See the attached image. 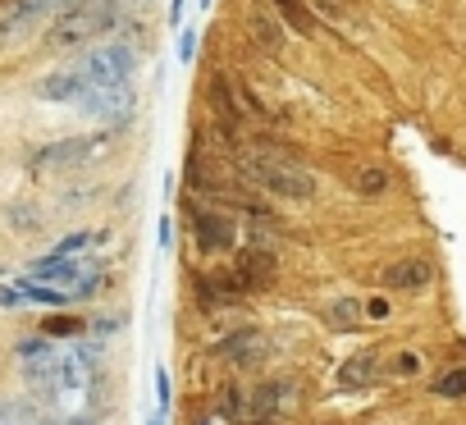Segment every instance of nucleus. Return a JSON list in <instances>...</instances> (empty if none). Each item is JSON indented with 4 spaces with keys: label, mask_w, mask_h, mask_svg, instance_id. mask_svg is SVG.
I'll return each mask as SVG.
<instances>
[{
    "label": "nucleus",
    "mask_w": 466,
    "mask_h": 425,
    "mask_svg": "<svg viewBox=\"0 0 466 425\" xmlns=\"http://www.w3.org/2000/svg\"><path fill=\"white\" fill-rule=\"evenodd\" d=\"M78 78H83V96L87 92H106V87H133L137 74V51L128 42H96L74 60Z\"/></svg>",
    "instance_id": "nucleus-3"
},
{
    "label": "nucleus",
    "mask_w": 466,
    "mask_h": 425,
    "mask_svg": "<svg viewBox=\"0 0 466 425\" xmlns=\"http://www.w3.org/2000/svg\"><path fill=\"white\" fill-rule=\"evenodd\" d=\"M83 329H87V325H83L78 316H46V320H42V334L56 339V343H69V339H78Z\"/></svg>",
    "instance_id": "nucleus-16"
},
{
    "label": "nucleus",
    "mask_w": 466,
    "mask_h": 425,
    "mask_svg": "<svg viewBox=\"0 0 466 425\" xmlns=\"http://www.w3.org/2000/svg\"><path fill=\"white\" fill-rule=\"evenodd\" d=\"M192 243L201 257H224L233 252V243H238V229H233L228 216H219V210H192Z\"/></svg>",
    "instance_id": "nucleus-5"
},
{
    "label": "nucleus",
    "mask_w": 466,
    "mask_h": 425,
    "mask_svg": "<svg viewBox=\"0 0 466 425\" xmlns=\"http://www.w3.org/2000/svg\"><path fill=\"white\" fill-rule=\"evenodd\" d=\"M69 5H78V0H10V10L0 15V46H19V42L37 37Z\"/></svg>",
    "instance_id": "nucleus-4"
},
{
    "label": "nucleus",
    "mask_w": 466,
    "mask_h": 425,
    "mask_svg": "<svg viewBox=\"0 0 466 425\" xmlns=\"http://www.w3.org/2000/svg\"><path fill=\"white\" fill-rule=\"evenodd\" d=\"M219 420H224V416H201L197 425H219Z\"/></svg>",
    "instance_id": "nucleus-26"
},
{
    "label": "nucleus",
    "mask_w": 466,
    "mask_h": 425,
    "mask_svg": "<svg viewBox=\"0 0 466 425\" xmlns=\"http://www.w3.org/2000/svg\"><path fill=\"white\" fill-rule=\"evenodd\" d=\"M416 370H420V357H416V352H398V357H393V375H398V379H411Z\"/></svg>",
    "instance_id": "nucleus-20"
},
{
    "label": "nucleus",
    "mask_w": 466,
    "mask_h": 425,
    "mask_svg": "<svg viewBox=\"0 0 466 425\" xmlns=\"http://www.w3.org/2000/svg\"><path fill=\"white\" fill-rule=\"evenodd\" d=\"M270 10L284 19L289 33H298V37H311L316 33V15L307 10V0H270Z\"/></svg>",
    "instance_id": "nucleus-12"
},
{
    "label": "nucleus",
    "mask_w": 466,
    "mask_h": 425,
    "mask_svg": "<svg viewBox=\"0 0 466 425\" xmlns=\"http://www.w3.org/2000/svg\"><path fill=\"white\" fill-rule=\"evenodd\" d=\"M243 174L266 187L270 197H284V201H311L316 197V174L302 169L293 156H279V151H243Z\"/></svg>",
    "instance_id": "nucleus-1"
},
{
    "label": "nucleus",
    "mask_w": 466,
    "mask_h": 425,
    "mask_svg": "<svg viewBox=\"0 0 466 425\" xmlns=\"http://www.w3.org/2000/svg\"><path fill=\"white\" fill-rule=\"evenodd\" d=\"M375 379V352H361V357H348L343 370H339V384L357 389V384H370Z\"/></svg>",
    "instance_id": "nucleus-15"
},
{
    "label": "nucleus",
    "mask_w": 466,
    "mask_h": 425,
    "mask_svg": "<svg viewBox=\"0 0 466 425\" xmlns=\"http://www.w3.org/2000/svg\"><path fill=\"white\" fill-rule=\"evenodd\" d=\"M233 279L243 284V293H261L275 279V257L270 252H243L238 266H233Z\"/></svg>",
    "instance_id": "nucleus-11"
},
{
    "label": "nucleus",
    "mask_w": 466,
    "mask_h": 425,
    "mask_svg": "<svg viewBox=\"0 0 466 425\" xmlns=\"http://www.w3.org/2000/svg\"><path fill=\"white\" fill-rule=\"evenodd\" d=\"M101 147V137H65V142H51L33 156V169H74L83 160H92Z\"/></svg>",
    "instance_id": "nucleus-8"
},
{
    "label": "nucleus",
    "mask_w": 466,
    "mask_h": 425,
    "mask_svg": "<svg viewBox=\"0 0 466 425\" xmlns=\"http://www.w3.org/2000/svg\"><path fill=\"white\" fill-rule=\"evenodd\" d=\"M156 411L169 416V375H165V366H156Z\"/></svg>",
    "instance_id": "nucleus-21"
},
{
    "label": "nucleus",
    "mask_w": 466,
    "mask_h": 425,
    "mask_svg": "<svg viewBox=\"0 0 466 425\" xmlns=\"http://www.w3.org/2000/svg\"><path fill=\"white\" fill-rule=\"evenodd\" d=\"M289 393H293V389H289L284 379H270V384H261V389L252 393V407H248V411H252L257 420H266V416L279 407V398H289Z\"/></svg>",
    "instance_id": "nucleus-14"
},
{
    "label": "nucleus",
    "mask_w": 466,
    "mask_h": 425,
    "mask_svg": "<svg viewBox=\"0 0 466 425\" xmlns=\"http://www.w3.org/2000/svg\"><path fill=\"white\" fill-rule=\"evenodd\" d=\"M248 24L257 28V37H261V46H279V42L289 37V33H284V28H275V24H270V19H266L261 10H252V15H248Z\"/></svg>",
    "instance_id": "nucleus-19"
},
{
    "label": "nucleus",
    "mask_w": 466,
    "mask_h": 425,
    "mask_svg": "<svg viewBox=\"0 0 466 425\" xmlns=\"http://www.w3.org/2000/svg\"><path fill=\"white\" fill-rule=\"evenodd\" d=\"M430 279H434L430 257H398L380 270V284L393 288V293H420V288H430Z\"/></svg>",
    "instance_id": "nucleus-7"
},
{
    "label": "nucleus",
    "mask_w": 466,
    "mask_h": 425,
    "mask_svg": "<svg viewBox=\"0 0 466 425\" xmlns=\"http://www.w3.org/2000/svg\"><path fill=\"white\" fill-rule=\"evenodd\" d=\"M434 393L439 398H466V366H452L448 375L434 379Z\"/></svg>",
    "instance_id": "nucleus-17"
},
{
    "label": "nucleus",
    "mask_w": 466,
    "mask_h": 425,
    "mask_svg": "<svg viewBox=\"0 0 466 425\" xmlns=\"http://www.w3.org/2000/svg\"><path fill=\"white\" fill-rule=\"evenodd\" d=\"M133 87H106V92H87L74 110L78 115H87L92 124H106V128H115V124H124L128 115H133Z\"/></svg>",
    "instance_id": "nucleus-6"
},
{
    "label": "nucleus",
    "mask_w": 466,
    "mask_h": 425,
    "mask_svg": "<svg viewBox=\"0 0 466 425\" xmlns=\"http://www.w3.org/2000/svg\"><path fill=\"white\" fill-rule=\"evenodd\" d=\"M266 352H270V348H266V334H261V329H233V334L215 348V357H224V361H233V366H257Z\"/></svg>",
    "instance_id": "nucleus-9"
},
{
    "label": "nucleus",
    "mask_w": 466,
    "mask_h": 425,
    "mask_svg": "<svg viewBox=\"0 0 466 425\" xmlns=\"http://www.w3.org/2000/svg\"><path fill=\"white\" fill-rule=\"evenodd\" d=\"M183 10H187V0H169V28H183Z\"/></svg>",
    "instance_id": "nucleus-23"
},
{
    "label": "nucleus",
    "mask_w": 466,
    "mask_h": 425,
    "mask_svg": "<svg viewBox=\"0 0 466 425\" xmlns=\"http://www.w3.org/2000/svg\"><path fill=\"white\" fill-rule=\"evenodd\" d=\"M357 316H361L357 298H339V302L329 307V320H334V329H357Z\"/></svg>",
    "instance_id": "nucleus-18"
},
{
    "label": "nucleus",
    "mask_w": 466,
    "mask_h": 425,
    "mask_svg": "<svg viewBox=\"0 0 466 425\" xmlns=\"http://www.w3.org/2000/svg\"><path fill=\"white\" fill-rule=\"evenodd\" d=\"M389 183H393V174H389V169H380V165H361V169H352V174H348V187H352L357 197H384V192H389Z\"/></svg>",
    "instance_id": "nucleus-13"
},
{
    "label": "nucleus",
    "mask_w": 466,
    "mask_h": 425,
    "mask_svg": "<svg viewBox=\"0 0 466 425\" xmlns=\"http://www.w3.org/2000/svg\"><path fill=\"white\" fill-rule=\"evenodd\" d=\"M192 56H197V33H192V28H183V33H178V60H183V65H192Z\"/></svg>",
    "instance_id": "nucleus-22"
},
{
    "label": "nucleus",
    "mask_w": 466,
    "mask_h": 425,
    "mask_svg": "<svg viewBox=\"0 0 466 425\" xmlns=\"http://www.w3.org/2000/svg\"><path fill=\"white\" fill-rule=\"evenodd\" d=\"M115 28V0H78L46 28V51H78L92 46Z\"/></svg>",
    "instance_id": "nucleus-2"
},
{
    "label": "nucleus",
    "mask_w": 466,
    "mask_h": 425,
    "mask_svg": "<svg viewBox=\"0 0 466 425\" xmlns=\"http://www.w3.org/2000/svg\"><path fill=\"white\" fill-rule=\"evenodd\" d=\"M156 243H160V252H165V248H169V216H165V220H160V229H156Z\"/></svg>",
    "instance_id": "nucleus-24"
},
{
    "label": "nucleus",
    "mask_w": 466,
    "mask_h": 425,
    "mask_svg": "<svg viewBox=\"0 0 466 425\" xmlns=\"http://www.w3.org/2000/svg\"><path fill=\"white\" fill-rule=\"evenodd\" d=\"M370 316H375V320H380V316H389V302H384V298H375V302H370Z\"/></svg>",
    "instance_id": "nucleus-25"
},
{
    "label": "nucleus",
    "mask_w": 466,
    "mask_h": 425,
    "mask_svg": "<svg viewBox=\"0 0 466 425\" xmlns=\"http://www.w3.org/2000/svg\"><path fill=\"white\" fill-rule=\"evenodd\" d=\"M243 298V284L228 275H197V307L201 311H219V307H233Z\"/></svg>",
    "instance_id": "nucleus-10"
}]
</instances>
